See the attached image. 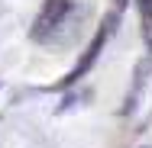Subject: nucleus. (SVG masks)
Here are the masks:
<instances>
[{"mask_svg": "<svg viewBox=\"0 0 152 148\" xmlns=\"http://www.w3.org/2000/svg\"><path fill=\"white\" fill-rule=\"evenodd\" d=\"M117 19H120V10H117V13H107V16H104V23H100V29H97V35L91 39V45L84 48V55L78 58V64H75V68H71V71L65 74L61 87H68V84L81 81V77H84V74H88V71L94 68V61L100 58V48L107 45V39H110V29H113V23H117Z\"/></svg>", "mask_w": 152, "mask_h": 148, "instance_id": "nucleus-1", "label": "nucleus"}, {"mask_svg": "<svg viewBox=\"0 0 152 148\" xmlns=\"http://www.w3.org/2000/svg\"><path fill=\"white\" fill-rule=\"evenodd\" d=\"M68 10H71V0H45L42 10H39V16H36V23H32V29H29V35L39 39V42L49 39V35L65 23Z\"/></svg>", "mask_w": 152, "mask_h": 148, "instance_id": "nucleus-2", "label": "nucleus"}, {"mask_svg": "<svg viewBox=\"0 0 152 148\" xmlns=\"http://www.w3.org/2000/svg\"><path fill=\"white\" fill-rule=\"evenodd\" d=\"M139 6V16H142V29H146V39L152 45V0H136Z\"/></svg>", "mask_w": 152, "mask_h": 148, "instance_id": "nucleus-3", "label": "nucleus"}]
</instances>
